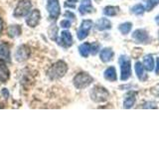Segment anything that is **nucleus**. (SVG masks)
<instances>
[{"label":"nucleus","mask_w":159,"mask_h":149,"mask_svg":"<svg viewBox=\"0 0 159 149\" xmlns=\"http://www.w3.org/2000/svg\"><path fill=\"white\" fill-rule=\"evenodd\" d=\"M60 45H62L64 48H69L73 45V36L69 31L61 32V38H60Z\"/></svg>","instance_id":"9b49d317"},{"label":"nucleus","mask_w":159,"mask_h":149,"mask_svg":"<svg viewBox=\"0 0 159 149\" xmlns=\"http://www.w3.org/2000/svg\"><path fill=\"white\" fill-rule=\"evenodd\" d=\"M60 25H61V27L62 28H70L71 27V21H69V20L67 19H65V20H62L61 23H60Z\"/></svg>","instance_id":"cd10ccee"},{"label":"nucleus","mask_w":159,"mask_h":149,"mask_svg":"<svg viewBox=\"0 0 159 149\" xmlns=\"http://www.w3.org/2000/svg\"><path fill=\"white\" fill-rule=\"evenodd\" d=\"M93 11V7L92 6V4H86L82 3L81 6L79 7V12L81 15H86L88 13H91Z\"/></svg>","instance_id":"5701e85b"},{"label":"nucleus","mask_w":159,"mask_h":149,"mask_svg":"<svg viewBox=\"0 0 159 149\" xmlns=\"http://www.w3.org/2000/svg\"><path fill=\"white\" fill-rule=\"evenodd\" d=\"M2 96H3L5 98H7V97H9V93H8V91H7V88H3V89H2Z\"/></svg>","instance_id":"7c9ffc66"},{"label":"nucleus","mask_w":159,"mask_h":149,"mask_svg":"<svg viewBox=\"0 0 159 149\" xmlns=\"http://www.w3.org/2000/svg\"><path fill=\"white\" fill-rule=\"evenodd\" d=\"M81 1H82V3H86V4H92L91 2V0H81Z\"/></svg>","instance_id":"72a5a7b5"},{"label":"nucleus","mask_w":159,"mask_h":149,"mask_svg":"<svg viewBox=\"0 0 159 149\" xmlns=\"http://www.w3.org/2000/svg\"><path fill=\"white\" fill-rule=\"evenodd\" d=\"M143 67L149 72L154 69V60L151 55H146L143 57Z\"/></svg>","instance_id":"6ab92c4d"},{"label":"nucleus","mask_w":159,"mask_h":149,"mask_svg":"<svg viewBox=\"0 0 159 149\" xmlns=\"http://www.w3.org/2000/svg\"><path fill=\"white\" fill-rule=\"evenodd\" d=\"M74 86L78 89H83L88 88L89 84L93 82L92 76H89L88 73H79L76 77L74 78Z\"/></svg>","instance_id":"7ed1b4c3"},{"label":"nucleus","mask_w":159,"mask_h":149,"mask_svg":"<svg viewBox=\"0 0 159 149\" xmlns=\"http://www.w3.org/2000/svg\"><path fill=\"white\" fill-rule=\"evenodd\" d=\"M103 76H104V79H107L109 82H116V71L114 67H109L107 68L106 71L103 73Z\"/></svg>","instance_id":"2eb2a0df"},{"label":"nucleus","mask_w":159,"mask_h":149,"mask_svg":"<svg viewBox=\"0 0 159 149\" xmlns=\"http://www.w3.org/2000/svg\"><path fill=\"white\" fill-rule=\"evenodd\" d=\"M145 11V7L143 6L142 4H135L134 6L131 7V12L134 14V15H142Z\"/></svg>","instance_id":"393cba45"},{"label":"nucleus","mask_w":159,"mask_h":149,"mask_svg":"<svg viewBox=\"0 0 159 149\" xmlns=\"http://www.w3.org/2000/svg\"><path fill=\"white\" fill-rule=\"evenodd\" d=\"M68 71V66L64 61H58L50 67L47 72V76L50 79H59L63 78Z\"/></svg>","instance_id":"f257e3e1"},{"label":"nucleus","mask_w":159,"mask_h":149,"mask_svg":"<svg viewBox=\"0 0 159 149\" xmlns=\"http://www.w3.org/2000/svg\"><path fill=\"white\" fill-rule=\"evenodd\" d=\"M113 57V51L111 48H104L101 51L99 54V58H101L102 62L103 63H108L112 60Z\"/></svg>","instance_id":"4468645a"},{"label":"nucleus","mask_w":159,"mask_h":149,"mask_svg":"<svg viewBox=\"0 0 159 149\" xmlns=\"http://www.w3.org/2000/svg\"><path fill=\"white\" fill-rule=\"evenodd\" d=\"M93 27V21L92 20H84L82 22L81 26H80L78 32H77V36L79 40H84L89 33V30Z\"/></svg>","instance_id":"0eeeda50"},{"label":"nucleus","mask_w":159,"mask_h":149,"mask_svg":"<svg viewBox=\"0 0 159 149\" xmlns=\"http://www.w3.org/2000/svg\"><path fill=\"white\" fill-rule=\"evenodd\" d=\"M31 8H32V3L30 0H20L17 6L15 7L13 16L16 18H21L26 16L31 11Z\"/></svg>","instance_id":"39448f33"},{"label":"nucleus","mask_w":159,"mask_h":149,"mask_svg":"<svg viewBox=\"0 0 159 149\" xmlns=\"http://www.w3.org/2000/svg\"><path fill=\"white\" fill-rule=\"evenodd\" d=\"M132 39L135 40L136 43H147L149 41V35L146 30L137 29L132 33Z\"/></svg>","instance_id":"9d476101"},{"label":"nucleus","mask_w":159,"mask_h":149,"mask_svg":"<svg viewBox=\"0 0 159 149\" xmlns=\"http://www.w3.org/2000/svg\"><path fill=\"white\" fill-rule=\"evenodd\" d=\"M109 93L102 86L93 87L91 91V98L94 102H104L108 99Z\"/></svg>","instance_id":"20e7f679"},{"label":"nucleus","mask_w":159,"mask_h":149,"mask_svg":"<svg viewBox=\"0 0 159 149\" xmlns=\"http://www.w3.org/2000/svg\"><path fill=\"white\" fill-rule=\"evenodd\" d=\"M9 70L4 63L0 62V82L5 83L9 79Z\"/></svg>","instance_id":"a211bd4d"},{"label":"nucleus","mask_w":159,"mask_h":149,"mask_svg":"<svg viewBox=\"0 0 159 149\" xmlns=\"http://www.w3.org/2000/svg\"><path fill=\"white\" fill-rule=\"evenodd\" d=\"M134 70H135L136 76L138 77V79H140V81H145V79H147L146 74H145V72H144V67L141 63L137 62L135 64V66H134Z\"/></svg>","instance_id":"dca6fc26"},{"label":"nucleus","mask_w":159,"mask_h":149,"mask_svg":"<svg viewBox=\"0 0 159 149\" xmlns=\"http://www.w3.org/2000/svg\"><path fill=\"white\" fill-rule=\"evenodd\" d=\"M2 30H3V20L0 18V33L2 32Z\"/></svg>","instance_id":"473e14b6"},{"label":"nucleus","mask_w":159,"mask_h":149,"mask_svg":"<svg viewBox=\"0 0 159 149\" xmlns=\"http://www.w3.org/2000/svg\"><path fill=\"white\" fill-rule=\"evenodd\" d=\"M40 19H41V14H40V11L38 9H34L30 12V14H28V16L26 18V24L29 27L34 28L39 24Z\"/></svg>","instance_id":"1a4fd4ad"},{"label":"nucleus","mask_w":159,"mask_h":149,"mask_svg":"<svg viewBox=\"0 0 159 149\" xmlns=\"http://www.w3.org/2000/svg\"><path fill=\"white\" fill-rule=\"evenodd\" d=\"M30 56V48L27 45H21L19 46L15 52V60L17 62H24Z\"/></svg>","instance_id":"6e6552de"},{"label":"nucleus","mask_w":159,"mask_h":149,"mask_svg":"<svg viewBox=\"0 0 159 149\" xmlns=\"http://www.w3.org/2000/svg\"><path fill=\"white\" fill-rule=\"evenodd\" d=\"M79 52L81 54V56L84 58H88L89 52H91V44L89 43H84L79 47Z\"/></svg>","instance_id":"412c9836"},{"label":"nucleus","mask_w":159,"mask_h":149,"mask_svg":"<svg viewBox=\"0 0 159 149\" xmlns=\"http://www.w3.org/2000/svg\"><path fill=\"white\" fill-rule=\"evenodd\" d=\"M132 28V24L130 22H124L122 24H120L118 26V30L120 31L121 34L123 35H126L128 34L129 32H130V30Z\"/></svg>","instance_id":"b1692460"},{"label":"nucleus","mask_w":159,"mask_h":149,"mask_svg":"<svg viewBox=\"0 0 159 149\" xmlns=\"http://www.w3.org/2000/svg\"><path fill=\"white\" fill-rule=\"evenodd\" d=\"M118 12H119V7L117 6H107L103 9V14L106 16H109V17L116 16Z\"/></svg>","instance_id":"4be33fe9"},{"label":"nucleus","mask_w":159,"mask_h":149,"mask_svg":"<svg viewBox=\"0 0 159 149\" xmlns=\"http://www.w3.org/2000/svg\"><path fill=\"white\" fill-rule=\"evenodd\" d=\"M96 28L98 31H106L111 28V22L107 18H101L96 23Z\"/></svg>","instance_id":"ddd939ff"},{"label":"nucleus","mask_w":159,"mask_h":149,"mask_svg":"<svg viewBox=\"0 0 159 149\" xmlns=\"http://www.w3.org/2000/svg\"><path fill=\"white\" fill-rule=\"evenodd\" d=\"M158 37H159V31H158Z\"/></svg>","instance_id":"c9c22d12"},{"label":"nucleus","mask_w":159,"mask_h":149,"mask_svg":"<svg viewBox=\"0 0 159 149\" xmlns=\"http://www.w3.org/2000/svg\"><path fill=\"white\" fill-rule=\"evenodd\" d=\"M143 107L144 108H156V103L155 102H145L143 104Z\"/></svg>","instance_id":"c85d7f7f"},{"label":"nucleus","mask_w":159,"mask_h":149,"mask_svg":"<svg viewBox=\"0 0 159 149\" xmlns=\"http://www.w3.org/2000/svg\"><path fill=\"white\" fill-rule=\"evenodd\" d=\"M158 4H159V0H147L145 9L147 10V11H151V10Z\"/></svg>","instance_id":"a878e982"},{"label":"nucleus","mask_w":159,"mask_h":149,"mask_svg":"<svg viewBox=\"0 0 159 149\" xmlns=\"http://www.w3.org/2000/svg\"><path fill=\"white\" fill-rule=\"evenodd\" d=\"M0 58L1 59H10V49L7 44L2 43L0 44Z\"/></svg>","instance_id":"aec40b11"},{"label":"nucleus","mask_w":159,"mask_h":149,"mask_svg":"<svg viewBox=\"0 0 159 149\" xmlns=\"http://www.w3.org/2000/svg\"><path fill=\"white\" fill-rule=\"evenodd\" d=\"M119 66H120V79L121 81H127L131 76V65L130 60L128 57L121 55L118 60Z\"/></svg>","instance_id":"f03ea898"},{"label":"nucleus","mask_w":159,"mask_h":149,"mask_svg":"<svg viewBox=\"0 0 159 149\" xmlns=\"http://www.w3.org/2000/svg\"><path fill=\"white\" fill-rule=\"evenodd\" d=\"M136 101V93L135 92H129L124 98L123 107L124 108H131Z\"/></svg>","instance_id":"f8f14e48"},{"label":"nucleus","mask_w":159,"mask_h":149,"mask_svg":"<svg viewBox=\"0 0 159 149\" xmlns=\"http://www.w3.org/2000/svg\"><path fill=\"white\" fill-rule=\"evenodd\" d=\"M65 17H66V18H68V17H70V18H71V19H75V18H76V17H75V14L74 13H72L71 11H67L66 13H65Z\"/></svg>","instance_id":"c756f323"},{"label":"nucleus","mask_w":159,"mask_h":149,"mask_svg":"<svg viewBox=\"0 0 159 149\" xmlns=\"http://www.w3.org/2000/svg\"><path fill=\"white\" fill-rule=\"evenodd\" d=\"M99 47H101V46H99V44L97 43V42L91 44V52H89V53H91L92 55H93V56H94V55H97L98 52V50H99Z\"/></svg>","instance_id":"bb28decb"},{"label":"nucleus","mask_w":159,"mask_h":149,"mask_svg":"<svg viewBox=\"0 0 159 149\" xmlns=\"http://www.w3.org/2000/svg\"><path fill=\"white\" fill-rule=\"evenodd\" d=\"M155 21H156V23H157V24L159 25V14H158L157 16L155 17Z\"/></svg>","instance_id":"f704fd0d"},{"label":"nucleus","mask_w":159,"mask_h":149,"mask_svg":"<svg viewBox=\"0 0 159 149\" xmlns=\"http://www.w3.org/2000/svg\"><path fill=\"white\" fill-rule=\"evenodd\" d=\"M155 73L159 74V58H157V61H156V69H155Z\"/></svg>","instance_id":"2f4dec72"},{"label":"nucleus","mask_w":159,"mask_h":149,"mask_svg":"<svg viewBox=\"0 0 159 149\" xmlns=\"http://www.w3.org/2000/svg\"><path fill=\"white\" fill-rule=\"evenodd\" d=\"M7 32H8V36L10 38H16L21 35L22 29L20 25H11V26H9Z\"/></svg>","instance_id":"f3484780"},{"label":"nucleus","mask_w":159,"mask_h":149,"mask_svg":"<svg viewBox=\"0 0 159 149\" xmlns=\"http://www.w3.org/2000/svg\"><path fill=\"white\" fill-rule=\"evenodd\" d=\"M47 10L51 19H57L61 14V7H60L59 0H48Z\"/></svg>","instance_id":"423d86ee"}]
</instances>
